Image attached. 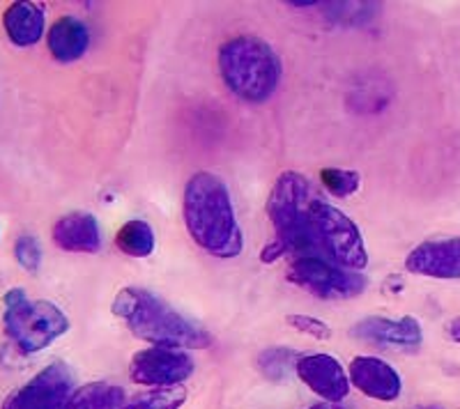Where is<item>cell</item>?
Listing matches in <instances>:
<instances>
[{
    "instance_id": "obj_1",
    "label": "cell",
    "mask_w": 460,
    "mask_h": 409,
    "mask_svg": "<svg viewBox=\"0 0 460 409\" xmlns=\"http://www.w3.org/2000/svg\"><path fill=\"white\" fill-rule=\"evenodd\" d=\"M184 226L191 239L215 257H237L244 247L233 198L224 179L200 170L189 179L182 198Z\"/></svg>"
},
{
    "instance_id": "obj_2",
    "label": "cell",
    "mask_w": 460,
    "mask_h": 409,
    "mask_svg": "<svg viewBox=\"0 0 460 409\" xmlns=\"http://www.w3.org/2000/svg\"><path fill=\"white\" fill-rule=\"evenodd\" d=\"M111 313L122 318L127 329L141 341L175 350H205L209 334L171 309L162 297L143 288H125L115 294Z\"/></svg>"
},
{
    "instance_id": "obj_3",
    "label": "cell",
    "mask_w": 460,
    "mask_h": 409,
    "mask_svg": "<svg viewBox=\"0 0 460 409\" xmlns=\"http://www.w3.org/2000/svg\"><path fill=\"white\" fill-rule=\"evenodd\" d=\"M219 72L226 88L246 104H262L277 92L283 65L261 37H233L219 48Z\"/></svg>"
},
{
    "instance_id": "obj_4",
    "label": "cell",
    "mask_w": 460,
    "mask_h": 409,
    "mask_svg": "<svg viewBox=\"0 0 460 409\" xmlns=\"http://www.w3.org/2000/svg\"><path fill=\"white\" fill-rule=\"evenodd\" d=\"M314 198L315 191L309 179L293 170H288L277 179L272 194L267 198V216L277 231V239L290 256H295V260L324 257L318 237H315L314 221H311Z\"/></svg>"
},
{
    "instance_id": "obj_5",
    "label": "cell",
    "mask_w": 460,
    "mask_h": 409,
    "mask_svg": "<svg viewBox=\"0 0 460 409\" xmlns=\"http://www.w3.org/2000/svg\"><path fill=\"white\" fill-rule=\"evenodd\" d=\"M311 221H314L315 237L327 260L350 272H361L367 267L368 253L364 247V237L350 216L315 196L311 200Z\"/></svg>"
},
{
    "instance_id": "obj_6",
    "label": "cell",
    "mask_w": 460,
    "mask_h": 409,
    "mask_svg": "<svg viewBox=\"0 0 460 409\" xmlns=\"http://www.w3.org/2000/svg\"><path fill=\"white\" fill-rule=\"evenodd\" d=\"M3 322L7 336L26 354L47 350L69 329L67 315L56 304L44 300H23L14 306H5Z\"/></svg>"
},
{
    "instance_id": "obj_7",
    "label": "cell",
    "mask_w": 460,
    "mask_h": 409,
    "mask_svg": "<svg viewBox=\"0 0 460 409\" xmlns=\"http://www.w3.org/2000/svg\"><path fill=\"white\" fill-rule=\"evenodd\" d=\"M288 278L323 300H350L367 290V276L339 267L324 257H299L288 269Z\"/></svg>"
},
{
    "instance_id": "obj_8",
    "label": "cell",
    "mask_w": 460,
    "mask_h": 409,
    "mask_svg": "<svg viewBox=\"0 0 460 409\" xmlns=\"http://www.w3.org/2000/svg\"><path fill=\"white\" fill-rule=\"evenodd\" d=\"M194 359L187 350L150 345L131 357L129 378L141 387L171 388L182 387L194 375Z\"/></svg>"
},
{
    "instance_id": "obj_9",
    "label": "cell",
    "mask_w": 460,
    "mask_h": 409,
    "mask_svg": "<svg viewBox=\"0 0 460 409\" xmlns=\"http://www.w3.org/2000/svg\"><path fill=\"white\" fill-rule=\"evenodd\" d=\"M74 391L72 368L63 361L49 363L31 382L10 394L3 409H65Z\"/></svg>"
},
{
    "instance_id": "obj_10",
    "label": "cell",
    "mask_w": 460,
    "mask_h": 409,
    "mask_svg": "<svg viewBox=\"0 0 460 409\" xmlns=\"http://www.w3.org/2000/svg\"><path fill=\"white\" fill-rule=\"evenodd\" d=\"M295 373L324 403H343L350 394V378L341 361L332 354H304L297 359Z\"/></svg>"
},
{
    "instance_id": "obj_11",
    "label": "cell",
    "mask_w": 460,
    "mask_h": 409,
    "mask_svg": "<svg viewBox=\"0 0 460 409\" xmlns=\"http://www.w3.org/2000/svg\"><path fill=\"white\" fill-rule=\"evenodd\" d=\"M348 378L361 394L373 400H380V403H392L402 391L401 375H398L396 368L376 357L352 359L350 368H348Z\"/></svg>"
},
{
    "instance_id": "obj_12",
    "label": "cell",
    "mask_w": 460,
    "mask_h": 409,
    "mask_svg": "<svg viewBox=\"0 0 460 409\" xmlns=\"http://www.w3.org/2000/svg\"><path fill=\"white\" fill-rule=\"evenodd\" d=\"M408 272L429 278H460V237L430 239L405 257Z\"/></svg>"
},
{
    "instance_id": "obj_13",
    "label": "cell",
    "mask_w": 460,
    "mask_h": 409,
    "mask_svg": "<svg viewBox=\"0 0 460 409\" xmlns=\"http://www.w3.org/2000/svg\"><path fill=\"white\" fill-rule=\"evenodd\" d=\"M350 334L359 341L377 343V345H392L414 350L421 345L424 331L417 318H401V320H389V318H367L359 325L350 329Z\"/></svg>"
},
{
    "instance_id": "obj_14",
    "label": "cell",
    "mask_w": 460,
    "mask_h": 409,
    "mask_svg": "<svg viewBox=\"0 0 460 409\" xmlns=\"http://www.w3.org/2000/svg\"><path fill=\"white\" fill-rule=\"evenodd\" d=\"M53 241L69 253H97L102 247L100 223L93 214L72 212V214L56 221Z\"/></svg>"
},
{
    "instance_id": "obj_15",
    "label": "cell",
    "mask_w": 460,
    "mask_h": 409,
    "mask_svg": "<svg viewBox=\"0 0 460 409\" xmlns=\"http://www.w3.org/2000/svg\"><path fill=\"white\" fill-rule=\"evenodd\" d=\"M49 51L58 63H74L84 58L90 47V30L76 16H60L47 35Z\"/></svg>"
},
{
    "instance_id": "obj_16",
    "label": "cell",
    "mask_w": 460,
    "mask_h": 409,
    "mask_svg": "<svg viewBox=\"0 0 460 409\" xmlns=\"http://www.w3.org/2000/svg\"><path fill=\"white\" fill-rule=\"evenodd\" d=\"M3 26H5L12 44L32 47L42 39L47 16H44L42 5H37V3H12L3 14Z\"/></svg>"
},
{
    "instance_id": "obj_17",
    "label": "cell",
    "mask_w": 460,
    "mask_h": 409,
    "mask_svg": "<svg viewBox=\"0 0 460 409\" xmlns=\"http://www.w3.org/2000/svg\"><path fill=\"white\" fill-rule=\"evenodd\" d=\"M125 388L109 382H90L74 391L65 409H125Z\"/></svg>"
},
{
    "instance_id": "obj_18",
    "label": "cell",
    "mask_w": 460,
    "mask_h": 409,
    "mask_svg": "<svg viewBox=\"0 0 460 409\" xmlns=\"http://www.w3.org/2000/svg\"><path fill=\"white\" fill-rule=\"evenodd\" d=\"M115 244L125 256L147 257L155 251V232H152L150 223H146V221H127L120 232H118V237H115Z\"/></svg>"
},
{
    "instance_id": "obj_19",
    "label": "cell",
    "mask_w": 460,
    "mask_h": 409,
    "mask_svg": "<svg viewBox=\"0 0 460 409\" xmlns=\"http://www.w3.org/2000/svg\"><path fill=\"white\" fill-rule=\"evenodd\" d=\"M187 388L171 387V388H150L146 394L137 396L125 409H180L187 403Z\"/></svg>"
},
{
    "instance_id": "obj_20",
    "label": "cell",
    "mask_w": 460,
    "mask_h": 409,
    "mask_svg": "<svg viewBox=\"0 0 460 409\" xmlns=\"http://www.w3.org/2000/svg\"><path fill=\"white\" fill-rule=\"evenodd\" d=\"M320 182L336 198H348L359 189V173L348 169H323Z\"/></svg>"
},
{
    "instance_id": "obj_21",
    "label": "cell",
    "mask_w": 460,
    "mask_h": 409,
    "mask_svg": "<svg viewBox=\"0 0 460 409\" xmlns=\"http://www.w3.org/2000/svg\"><path fill=\"white\" fill-rule=\"evenodd\" d=\"M297 359L299 357H295L293 350H286V347H272V350L262 352L261 359H258V366H261V370L270 379H283L290 368L297 366Z\"/></svg>"
},
{
    "instance_id": "obj_22",
    "label": "cell",
    "mask_w": 460,
    "mask_h": 409,
    "mask_svg": "<svg viewBox=\"0 0 460 409\" xmlns=\"http://www.w3.org/2000/svg\"><path fill=\"white\" fill-rule=\"evenodd\" d=\"M14 256L19 260V265L23 269H28V272H37L40 265H42V248H40V241L32 235H23L16 239Z\"/></svg>"
},
{
    "instance_id": "obj_23",
    "label": "cell",
    "mask_w": 460,
    "mask_h": 409,
    "mask_svg": "<svg viewBox=\"0 0 460 409\" xmlns=\"http://www.w3.org/2000/svg\"><path fill=\"white\" fill-rule=\"evenodd\" d=\"M286 322L293 329L302 331V334H309V336L318 338V341H327V338H332V329L327 325H324L323 320H318V318H314V315H288Z\"/></svg>"
},
{
    "instance_id": "obj_24",
    "label": "cell",
    "mask_w": 460,
    "mask_h": 409,
    "mask_svg": "<svg viewBox=\"0 0 460 409\" xmlns=\"http://www.w3.org/2000/svg\"><path fill=\"white\" fill-rule=\"evenodd\" d=\"M286 253L288 251H286V247H283L281 241L274 239L272 244H267L265 251L261 253V260H262V263L270 265V263H274V260H279V257H281V256H286Z\"/></svg>"
},
{
    "instance_id": "obj_25",
    "label": "cell",
    "mask_w": 460,
    "mask_h": 409,
    "mask_svg": "<svg viewBox=\"0 0 460 409\" xmlns=\"http://www.w3.org/2000/svg\"><path fill=\"white\" fill-rule=\"evenodd\" d=\"M23 300H26V292H23V290H10V292L5 294V306H14Z\"/></svg>"
},
{
    "instance_id": "obj_26",
    "label": "cell",
    "mask_w": 460,
    "mask_h": 409,
    "mask_svg": "<svg viewBox=\"0 0 460 409\" xmlns=\"http://www.w3.org/2000/svg\"><path fill=\"white\" fill-rule=\"evenodd\" d=\"M309 409H355V407H350V405H343V403H318V405H314V407H309Z\"/></svg>"
},
{
    "instance_id": "obj_27",
    "label": "cell",
    "mask_w": 460,
    "mask_h": 409,
    "mask_svg": "<svg viewBox=\"0 0 460 409\" xmlns=\"http://www.w3.org/2000/svg\"><path fill=\"white\" fill-rule=\"evenodd\" d=\"M449 338L454 343H460V318H456V320L449 325Z\"/></svg>"
}]
</instances>
